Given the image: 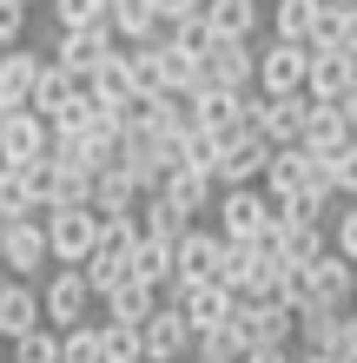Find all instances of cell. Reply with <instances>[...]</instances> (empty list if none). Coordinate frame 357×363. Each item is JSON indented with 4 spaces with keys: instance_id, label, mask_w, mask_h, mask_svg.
I'll use <instances>...</instances> for the list:
<instances>
[{
    "instance_id": "cell-1",
    "label": "cell",
    "mask_w": 357,
    "mask_h": 363,
    "mask_svg": "<svg viewBox=\"0 0 357 363\" xmlns=\"http://www.w3.org/2000/svg\"><path fill=\"white\" fill-rule=\"evenodd\" d=\"M271 205H278V199H271L265 185H225L212 211H219V231L232 245H258L265 225H271Z\"/></svg>"
},
{
    "instance_id": "cell-2",
    "label": "cell",
    "mask_w": 357,
    "mask_h": 363,
    "mask_svg": "<svg viewBox=\"0 0 357 363\" xmlns=\"http://www.w3.org/2000/svg\"><path fill=\"white\" fill-rule=\"evenodd\" d=\"M40 264H53V238L40 218H0V271L7 277H33Z\"/></svg>"
},
{
    "instance_id": "cell-3",
    "label": "cell",
    "mask_w": 357,
    "mask_h": 363,
    "mask_svg": "<svg viewBox=\"0 0 357 363\" xmlns=\"http://www.w3.org/2000/svg\"><path fill=\"white\" fill-rule=\"evenodd\" d=\"M205 86H232V93H245V86H258V47L251 40H212V53H205V67H199V86L192 93H205Z\"/></svg>"
},
{
    "instance_id": "cell-4",
    "label": "cell",
    "mask_w": 357,
    "mask_h": 363,
    "mask_svg": "<svg viewBox=\"0 0 357 363\" xmlns=\"http://www.w3.org/2000/svg\"><path fill=\"white\" fill-rule=\"evenodd\" d=\"M311 79V40H278L271 33L258 47V86L265 93H304Z\"/></svg>"
},
{
    "instance_id": "cell-5",
    "label": "cell",
    "mask_w": 357,
    "mask_h": 363,
    "mask_svg": "<svg viewBox=\"0 0 357 363\" xmlns=\"http://www.w3.org/2000/svg\"><path fill=\"white\" fill-rule=\"evenodd\" d=\"M47 238H53V264H87L99 251V211L93 205H60L47 218Z\"/></svg>"
},
{
    "instance_id": "cell-6",
    "label": "cell",
    "mask_w": 357,
    "mask_h": 363,
    "mask_svg": "<svg viewBox=\"0 0 357 363\" xmlns=\"http://www.w3.org/2000/svg\"><path fill=\"white\" fill-rule=\"evenodd\" d=\"M53 152V119L40 106H13L0 119V159L7 165H27V159H47Z\"/></svg>"
},
{
    "instance_id": "cell-7",
    "label": "cell",
    "mask_w": 357,
    "mask_h": 363,
    "mask_svg": "<svg viewBox=\"0 0 357 363\" xmlns=\"http://www.w3.org/2000/svg\"><path fill=\"white\" fill-rule=\"evenodd\" d=\"M225 258H232V238H225V231H199V225H192V231L179 238V277H172V291L225 277Z\"/></svg>"
},
{
    "instance_id": "cell-8",
    "label": "cell",
    "mask_w": 357,
    "mask_h": 363,
    "mask_svg": "<svg viewBox=\"0 0 357 363\" xmlns=\"http://www.w3.org/2000/svg\"><path fill=\"white\" fill-rule=\"evenodd\" d=\"M192 350H199V330H192V317H185L172 297L145 317V357L153 363H192Z\"/></svg>"
},
{
    "instance_id": "cell-9",
    "label": "cell",
    "mask_w": 357,
    "mask_h": 363,
    "mask_svg": "<svg viewBox=\"0 0 357 363\" xmlns=\"http://www.w3.org/2000/svg\"><path fill=\"white\" fill-rule=\"evenodd\" d=\"M119 47V27L113 20H99V27H60V40H53V60L67 73H79V79H93L99 73V60H106Z\"/></svg>"
},
{
    "instance_id": "cell-10",
    "label": "cell",
    "mask_w": 357,
    "mask_h": 363,
    "mask_svg": "<svg viewBox=\"0 0 357 363\" xmlns=\"http://www.w3.org/2000/svg\"><path fill=\"white\" fill-rule=\"evenodd\" d=\"M99 304V291H93V277H87V264H53V277H47V324H79Z\"/></svg>"
},
{
    "instance_id": "cell-11",
    "label": "cell",
    "mask_w": 357,
    "mask_h": 363,
    "mask_svg": "<svg viewBox=\"0 0 357 363\" xmlns=\"http://www.w3.org/2000/svg\"><path fill=\"white\" fill-rule=\"evenodd\" d=\"M311 304H318V311H357V264L344 258L338 245L311 264ZM311 304H304V311H311Z\"/></svg>"
},
{
    "instance_id": "cell-12",
    "label": "cell",
    "mask_w": 357,
    "mask_h": 363,
    "mask_svg": "<svg viewBox=\"0 0 357 363\" xmlns=\"http://www.w3.org/2000/svg\"><path fill=\"white\" fill-rule=\"evenodd\" d=\"M172 304H179L185 317H192V330H199V337H212V330H225V324H232L238 291L212 277V284H185V291H172Z\"/></svg>"
},
{
    "instance_id": "cell-13",
    "label": "cell",
    "mask_w": 357,
    "mask_h": 363,
    "mask_svg": "<svg viewBox=\"0 0 357 363\" xmlns=\"http://www.w3.org/2000/svg\"><path fill=\"white\" fill-rule=\"evenodd\" d=\"M304 119H311V93H265L258 86V133L271 145H298Z\"/></svg>"
},
{
    "instance_id": "cell-14",
    "label": "cell",
    "mask_w": 357,
    "mask_h": 363,
    "mask_svg": "<svg viewBox=\"0 0 357 363\" xmlns=\"http://www.w3.org/2000/svg\"><path fill=\"white\" fill-rule=\"evenodd\" d=\"M351 86H357V53L311 40V79H304V93H311V99H344Z\"/></svg>"
},
{
    "instance_id": "cell-15",
    "label": "cell",
    "mask_w": 357,
    "mask_h": 363,
    "mask_svg": "<svg viewBox=\"0 0 357 363\" xmlns=\"http://www.w3.org/2000/svg\"><path fill=\"white\" fill-rule=\"evenodd\" d=\"M271 145L265 133H245L238 145H225V159H219V185H265V165H271Z\"/></svg>"
},
{
    "instance_id": "cell-16",
    "label": "cell",
    "mask_w": 357,
    "mask_h": 363,
    "mask_svg": "<svg viewBox=\"0 0 357 363\" xmlns=\"http://www.w3.org/2000/svg\"><path fill=\"white\" fill-rule=\"evenodd\" d=\"M0 324H7V337H27L47 324V291H33L27 277H7L0 284Z\"/></svg>"
},
{
    "instance_id": "cell-17",
    "label": "cell",
    "mask_w": 357,
    "mask_h": 363,
    "mask_svg": "<svg viewBox=\"0 0 357 363\" xmlns=\"http://www.w3.org/2000/svg\"><path fill=\"white\" fill-rule=\"evenodd\" d=\"M357 139V125H351V113L338 99H311V119H304V139L298 145H311V152H344V145Z\"/></svg>"
},
{
    "instance_id": "cell-18",
    "label": "cell",
    "mask_w": 357,
    "mask_h": 363,
    "mask_svg": "<svg viewBox=\"0 0 357 363\" xmlns=\"http://www.w3.org/2000/svg\"><path fill=\"white\" fill-rule=\"evenodd\" d=\"M47 67H53V60H40L27 47H7V53H0V93H7L13 106H33V86H40Z\"/></svg>"
},
{
    "instance_id": "cell-19",
    "label": "cell",
    "mask_w": 357,
    "mask_h": 363,
    "mask_svg": "<svg viewBox=\"0 0 357 363\" xmlns=\"http://www.w3.org/2000/svg\"><path fill=\"white\" fill-rule=\"evenodd\" d=\"M133 277H145V284H159V291H172V277H179V245L145 231V238L133 245Z\"/></svg>"
},
{
    "instance_id": "cell-20",
    "label": "cell",
    "mask_w": 357,
    "mask_h": 363,
    "mask_svg": "<svg viewBox=\"0 0 357 363\" xmlns=\"http://www.w3.org/2000/svg\"><path fill=\"white\" fill-rule=\"evenodd\" d=\"M139 225L145 231H153V238H185V231H192V211H185L179 199H165V191H145V199H139Z\"/></svg>"
},
{
    "instance_id": "cell-21",
    "label": "cell",
    "mask_w": 357,
    "mask_h": 363,
    "mask_svg": "<svg viewBox=\"0 0 357 363\" xmlns=\"http://www.w3.org/2000/svg\"><path fill=\"white\" fill-rule=\"evenodd\" d=\"M205 20H212V33L225 40H251L265 20V0H205Z\"/></svg>"
},
{
    "instance_id": "cell-22",
    "label": "cell",
    "mask_w": 357,
    "mask_h": 363,
    "mask_svg": "<svg viewBox=\"0 0 357 363\" xmlns=\"http://www.w3.org/2000/svg\"><path fill=\"white\" fill-rule=\"evenodd\" d=\"M304 179H311V145H278L271 165H265V191L271 199H291Z\"/></svg>"
},
{
    "instance_id": "cell-23",
    "label": "cell",
    "mask_w": 357,
    "mask_h": 363,
    "mask_svg": "<svg viewBox=\"0 0 357 363\" xmlns=\"http://www.w3.org/2000/svg\"><path fill=\"white\" fill-rule=\"evenodd\" d=\"M87 277H93V291H99V304H106L126 277H133V245H106V238H99V251L87 258Z\"/></svg>"
},
{
    "instance_id": "cell-24",
    "label": "cell",
    "mask_w": 357,
    "mask_h": 363,
    "mask_svg": "<svg viewBox=\"0 0 357 363\" xmlns=\"http://www.w3.org/2000/svg\"><path fill=\"white\" fill-rule=\"evenodd\" d=\"M165 304L159 297V284H145V277H126V284L106 297V317H126V324H145V317H153Z\"/></svg>"
},
{
    "instance_id": "cell-25",
    "label": "cell",
    "mask_w": 357,
    "mask_h": 363,
    "mask_svg": "<svg viewBox=\"0 0 357 363\" xmlns=\"http://www.w3.org/2000/svg\"><path fill=\"white\" fill-rule=\"evenodd\" d=\"M113 27H119V40H165L172 33L153 0H113Z\"/></svg>"
},
{
    "instance_id": "cell-26",
    "label": "cell",
    "mask_w": 357,
    "mask_h": 363,
    "mask_svg": "<svg viewBox=\"0 0 357 363\" xmlns=\"http://www.w3.org/2000/svg\"><path fill=\"white\" fill-rule=\"evenodd\" d=\"M79 86H87V79H79V73H67V67L53 60V67L40 73V86H33V106H40L47 119H60V113H67V106L79 99Z\"/></svg>"
},
{
    "instance_id": "cell-27",
    "label": "cell",
    "mask_w": 357,
    "mask_h": 363,
    "mask_svg": "<svg viewBox=\"0 0 357 363\" xmlns=\"http://www.w3.org/2000/svg\"><path fill=\"white\" fill-rule=\"evenodd\" d=\"M87 86H93L99 99H133V47H126V40L99 60V73L87 79Z\"/></svg>"
},
{
    "instance_id": "cell-28",
    "label": "cell",
    "mask_w": 357,
    "mask_h": 363,
    "mask_svg": "<svg viewBox=\"0 0 357 363\" xmlns=\"http://www.w3.org/2000/svg\"><path fill=\"white\" fill-rule=\"evenodd\" d=\"M278 251H285L291 264H318L324 251H331V231H324V225H311V218H291V225H285V238H278Z\"/></svg>"
},
{
    "instance_id": "cell-29",
    "label": "cell",
    "mask_w": 357,
    "mask_h": 363,
    "mask_svg": "<svg viewBox=\"0 0 357 363\" xmlns=\"http://www.w3.org/2000/svg\"><path fill=\"white\" fill-rule=\"evenodd\" d=\"M60 363H106V324H67L60 330Z\"/></svg>"
},
{
    "instance_id": "cell-30",
    "label": "cell",
    "mask_w": 357,
    "mask_h": 363,
    "mask_svg": "<svg viewBox=\"0 0 357 363\" xmlns=\"http://www.w3.org/2000/svg\"><path fill=\"white\" fill-rule=\"evenodd\" d=\"M271 33L278 40H311L318 33V0H271Z\"/></svg>"
},
{
    "instance_id": "cell-31",
    "label": "cell",
    "mask_w": 357,
    "mask_h": 363,
    "mask_svg": "<svg viewBox=\"0 0 357 363\" xmlns=\"http://www.w3.org/2000/svg\"><path fill=\"white\" fill-rule=\"evenodd\" d=\"M139 357H145V324L106 317V363H139Z\"/></svg>"
},
{
    "instance_id": "cell-32",
    "label": "cell",
    "mask_w": 357,
    "mask_h": 363,
    "mask_svg": "<svg viewBox=\"0 0 357 363\" xmlns=\"http://www.w3.org/2000/svg\"><path fill=\"white\" fill-rule=\"evenodd\" d=\"M13 363H60V324H40V330H27V337H13Z\"/></svg>"
},
{
    "instance_id": "cell-33",
    "label": "cell",
    "mask_w": 357,
    "mask_h": 363,
    "mask_svg": "<svg viewBox=\"0 0 357 363\" xmlns=\"http://www.w3.org/2000/svg\"><path fill=\"white\" fill-rule=\"evenodd\" d=\"M291 218H311V225H324L331 218V205H338V191H324V185H298L291 199H278Z\"/></svg>"
},
{
    "instance_id": "cell-34",
    "label": "cell",
    "mask_w": 357,
    "mask_h": 363,
    "mask_svg": "<svg viewBox=\"0 0 357 363\" xmlns=\"http://www.w3.org/2000/svg\"><path fill=\"white\" fill-rule=\"evenodd\" d=\"M219 159H225V139H219V133H205V125L179 145V165H199V172H212V179H219Z\"/></svg>"
},
{
    "instance_id": "cell-35",
    "label": "cell",
    "mask_w": 357,
    "mask_h": 363,
    "mask_svg": "<svg viewBox=\"0 0 357 363\" xmlns=\"http://www.w3.org/2000/svg\"><path fill=\"white\" fill-rule=\"evenodd\" d=\"M53 20L60 27H99V20H113V0H53Z\"/></svg>"
},
{
    "instance_id": "cell-36",
    "label": "cell",
    "mask_w": 357,
    "mask_h": 363,
    "mask_svg": "<svg viewBox=\"0 0 357 363\" xmlns=\"http://www.w3.org/2000/svg\"><path fill=\"white\" fill-rule=\"evenodd\" d=\"M192 363H245V350L232 344V330H212V337H199Z\"/></svg>"
},
{
    "instance_id": "cell-37",
    "label": "cell",
    "mask_w": 357,
    "mask_h": 363,
    "mask_svg": "<svg viewBox=\"0 0 357 363\" xmlns=\"http://www.w3.org/2000/svg\"><path fill=\"white\" fill-rule=\"evenodd\" d=\"M27 40V0H0V47Z\"/></svg>"
},
{
    "instance_id": "cell-38",
    "label": "cell",
    "mask_w": 357,
    "mask_h": 363,
    "mask_svg": "<svg viewBox=\"0 0 357 363\" xmlns=\"http://www.w3.org/2000/svg\"><path fill=\"white\" fill-rule=\"evenodd\" d=\"M331 245H338V251H344V258L357 264V199H351V205L338 211V225H331Z\"/></svg>"
},
{
    "instance_id": "cell-39",
    "label": "cell",
    "mask_w": 357,
    "mask_h": 363,
    "mask_svg": "<svg viewBox=\"0 0 357 363\" xmlns=\"http://www.w3.org/2000/svg\"><path fill=\"white\" fill-rule=\"evenodd\" d=\"M153 7H159L165 27H179V20H199L205 13V0H153Z\"/></svg>"
},
{
    "instance_id": "cell-40",
    "label": "cell",
    "mask_w": 357,
    "mask_h": 363,
    "mask_svg": "<svg viewBox=\"0 0 357 363\" xmlns=\"http://www.w3.org/2000/svg\"><path fill=\"white\" fill-rule=\"evenodd\" d=\"M338 191H344V199H357V139L338 152Z\"/></svg>"
},
{
    "instance_id": "cell-41",
    "label": "cell",
    "mask_w": 357,
    "mask_h": 363,
    "mask_svg": "<svg viewBox=\"0 0 357 363\" xmlns=\"http://www.w3.org/2000/svg\"><path fill=\"white\" fill-rule=\"evenodd\" d=\"M245 363H298V350L291 344H258V350H245Z\"/></svg>"
},
{
    "instance_id": "cell-42",
    "label": "cell",
    "mask_w": 357,
    "mask_h": 363,
    "mask_svg": "<svg viewBox=\"0 0 357 363\" xmlns=\"http://www.w3.org/2000/svg\"><path fill=\"white\" fill-rule=\"evenodd\" d=\"M338 47H351V53H357V0L338 13Z\"/></svg>"
},
{
    "instance_id": "cell-43",
    "label": "cell",
    "mask_w": 357,
    "mask_h": 363,
    "mask_svg": "<svg viewBox=\"0 0 357 363\" xmlns=\"http://www.w3.org/2000/svg\"><path fill=\"white\" fill-rule=\"evenodd\" d=\"M298 363H338V357H331V350H311V344H304V350H298Z\"/></svg>"
},
{
    "instance_id": "cell-44",
    "label": "cell",
    "mask_w": 357,
    "mask_h": 363,
    "mask_svg": "<svg viewBox=\"0 0 357 363\" xmlns=\"http://www.w3.org/2000/svg\"><path fill=\"white\" fill-rule=\"evenodd\" d=\"M7 113H13V99H7V93H0V119H7Z\"/></svg>"
},
{
    "instance_id": "cell-45",
    "label": "cell",
    "mask_w": 357,
    "mask_h": 363,
    "mask_svg": "<svg viewBox=\"0 0 357 363\" xmlns=\"http://www.w3.org/2000/svg\"><path fill=\"white\" fill-rule=\"evenodd\" d=\"M7 344H13V337H7V324H0V350H7Z\"/></svg>"
},
{
    "instance_id": "cell-46",
    "label": "cell",
    "mask_w": 357,
    "mask_h": 363,
    "mask_svg": "<svg viewBox=\"0 0 357 363\" xmlns=\"http://www.w3.org/2000/svg\"><path fill=\"white\" fill-rule=\"evenodd\" d=\"M139 363H153V357H139Z\"/></svg>"
},
{
    "instance_id": "cell-47",
    "label": "cell",
    "mask_w": 357,
    "mask_h": 363,
    "mask_svg": "<svg viewBox=\"0 0 357 363\" xmlns=\"http://www.w3.org/2000/svg\"><path fill=\"white\" fill-rule=\"evenodd\" d=\"M265 7H271V0H265Z\"/></svg>"
}]
</instances>
